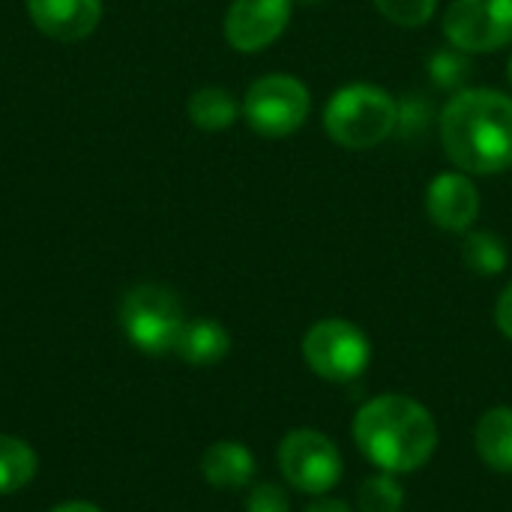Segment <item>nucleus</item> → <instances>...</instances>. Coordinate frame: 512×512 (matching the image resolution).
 Here are the masks:
<instances>
[{
	"instance_id": "nucleus-3",
	"label": "nucleus",
	"mask_w": 512,
	"mask_h": 512,
	"mask_svg": "<svg viewBox=\"0 0 512 512\" xmlns=\"http://www.w3.org/2000/svg\"><path fill=\"white\" fill-rule=\"evenodd\" d=\"M399 126V99L369 81L339 87L324 105V132L342 150H375Z\"/></svg>"
},
{
	"instance_id": "nucleus-16",
	"label": "nucleus",
	"mask_w": 512,
	"mask_h": 512,
	"mask_svg": "<svg viewBox=\"0 0 512 512\" xmlns=\"http://www.w3.org/2000/svg\"><path fill=\"white\" fill-rule=\"evenodd\" d=\"M36 471H39L36 450L15 435H0V495L21 492L36 477Z\"/></svg>"
},
{
	"instance_id": "nucleus-11",
	"label": "nucleus",
	"mask_w": 512,
	"mask_h": 512,
	"mask_svg": "<svg viewBox=\"0 0 512 512\" xmlns=\"http://www.w3.org/2000/svg\"><path fill=\"white\" fill-rule=\"evenodd\" d=\"M33 24L60 42L87 39L102 18V0H27Z\"/></svg>"
},
{
	"instance_id": "nucleus-6",
	"label": "nucleus",
	"mask_w": 512,
	"mask_h": 512,
	"mask_svg": "<svg viewBox=\"0 0 512 512\" xmlns=\"http://www.w3.org/2000/svg\"><path fill=\"white\" fill-rule=\"evenodd\" d=\"M303 360L318 378L333 384H348L369 369L372 342L357 324L345 318H324L306 330Z\"/></svg>"
},
{
	"instance_id": "nucleus-1",
	"label": "nucleus",
	"mask_w": 512,
	"mask_h": 512,
	"mask_svg": "<svg viewBox=\"0 0 512 512\" xmlns=\"http://www.w3.org/2000/svg\"><path fill=\"white\" fill-rule=\"evenodd\" d=\"M447 159L474 177L512 168V96L495 87H465L447 99L438 117Z\"/></svg>"
},
{
	"instance_id": "nucleus-26",
	"label": "nucleus",
	"mask_w": 512,
	"mask_h": 512,
	"mask_svg": "<svg viewBox=\"0 0 512 512\" xmlns=\"http://www.w3.org/2000/svg\"><path fill=\"white\" fill-rule=\"evenodd\" d=\"M507 78H510V87H512V54H510V60H507Z\"/></svg>"
},
{
	"instance_id": "nucleus-25",
	"label": "nucleus",
	"mask_w": 512,
	"mask_h": 512,
	"mask_svg": "<svg viewBox=\"0 0 512 512\" xmlns=\"http://www.w3.org/2000/svg\"><path fill=\"white\" fill-rule=\"evenodd\" d=\"M48 512H102L96 504H87V501H66V504H57L54 510Z\"/></svg>"
},
{
	"instance_id": "nucleus-5",
	"label": "nucleus",
	"mask_w": 512,
	"mask_h": 512,
	"mask_svg": "<svg viewBox=\"0 0 512 512\" xmlns=\"http://www.w3.org/2000/svg\"><path fill=\"white\" fill-rule=\"evenodd\" d=\"M240 108L249 129L258 132L261 138H288L309 120L312 93L300 78L270 72L249 84Z\"/></svg>"
},
{
	"instance_id": "nucleus-22",
	"label": "nucleus",
	"mask_w": 512,
	"mask_h": 512,
	"mask_svg": "<svg viewBox=\"0 0 512 512\" xmlns=\"http://www.w3.org/2000/svg\"><path fill=\"white\" fill-rule=\"evenodd\" d=\"M246 512H291V498L276 483H258L246 495Z\"/></svg>"
},
{
	"instance_id": "nucleus-9",
	"label": "nucleus",
	"mask_w": 512,
	"mask_h": 512,
	"mask_svg": "<svg viewBox=\"0 0 512 512\" xmlns=\"http://www.w3.org/2000/svg\"><path fill=\"white\" fill-rule=\"evenodd\" d=\"M294 0H231L225 12V39L240 54L270 48L288 27Z\"/></svg>"
},
{
	"instance_id": "nucleus-19",
	"label": "nucleus",
	"mask_w": 512,
	"mask_h": 512,
	"mask_svg": "<svg viewBox=\"0 0 512 512\" xmlns=\"http://www.w3.org/2000/svg\"><path fill=\"white\" fill-rule=\"evenodd\" d=\"M360 512H402L405 507V489L396 480V474H375L360 483L357 492Z\"/></svg>"
},
{
	"instance_id": "nucleus-21",
	"label": "nucleus",
	"mask_w": 512,
	"mask_h": 512,
	"mask_svg": "<svg viewBox=\"0 0 512 512\" xmlns=\"http://www.w3.org/2000/svg\"><path fill=\"white\" fill-rule=\"evenodd\" d=\"M372 3L387 21L405 30L429 24L438 12V0H372Z\"/></svg>"
},
{
	"instance_id": "nucleus-17",
	"label": "nucleus",
	"mask_w": 512,
	"mask_h": 512,
	"mask_svg": "<svg viewBox=\"0 0 512 512\" xmlns=\"http://www.w3.org/2000/svg\"><path fill=\"white\" fill-rule=\"evenodd\" d=\"M462 261L477 276H498L510 264V249L495 231H468L462 243Z\"/></svg>"
},
{
	"instance_id": "nucleus-23",
	"label": "nucleus",
	"mask_w": 512,
	"mask_h": 512,
	"mask_svg": "<svg viewBox=\"0 0 512 512\" xmlns=\"http://www.w3.org/2000/svg\"><path fill=\"white\" fill-rule=\"evenodd\" d=\"M495 324H498V330L507 336L512 342V282L501 291V297H498V306H495Z\"/></svg>"
},
{
	"instance_id": "nucleus-8",
	"label": "nucleus",
	"mask_w": 512,
	"mask_h": 512,
	"mask_svg": "<svg viewBox=\"0 0 512 512\" xmlns=\"http://www.w3.org/2000/svg\"><path fill=\"white\" fill-rule=\"evenodd\" d=\"M444 36L465 54H495L512 42V0H450Z\"/></svg>"
},
{
	"instance_id": "nucleus-7",
	"label": "nucleus",
	"mask_w": 512,
	"mask_h": 512,
	"mask_svg": "<svg viewBox=\"0 0 512 512\" xmlns=\"http://www.w3.org/2000/svg\"><path fill=\"white\" fill-rule=\"evenodd\" d=\"M342 453L318 429H294L279 444V471L285 483L309 498H324L342 480Z\"/></svg>"
},
{
	"instance_id": "nucleus-27",
	"label": "nucleus",
	"mask_w": 512,
	"mask_h": 512,
	"mask_svg": "<svg viewBox=\"0 0 512 512\" xmlns=\"http://www.w3.org/2000/svg\"><path fill=\"white\" fill-rule=\"evenodd\" d=\"M297 3H303V6H315V3H324V0H297Z\"/></svg>"
},
{
	"instance_id": "nucleus-10",
	"label": "nucleus",
	"mask_w": 512,
	"mask_h": 512,
	"mask_svg": "<svg viewBox=\"0 0 512 512\" xmlns=\"http://www.w3.org/2000/svg\"><path fill=\"white\" fill-rule=\"evenodd\" d=\"M426 213L441 231L465 234L480 216V189L468 174L444 171L426 189Z\"/></svg>"
},
{
	"instance_id": "nucleus-14",
	"label": "nucleus",
	"mask_w": 512,
	"mask_h": 512,
	"mask_svg": "<svg viewBox=\"0 0 512 512\" xmlns=\"http://www.w3.org/2000/svg\"><path fill=\"white\" fill-rule=\"evenodd\" d=\"M474 444L477 453L483 459L486 468L498 471V474H512V408L510 405H498L489 408L474 432Z\"/></svg>"
},
{
	"instance_id": "nucleus-2",
	"label": "nucleus",
	"mask_w": 512,
	"mask_h": 512,
	"mask_svg": "<svg viewBox=\"0 0 512 512\" xmlns=\"http://www.w3.org/2000/svg\"><path fill=\"white\" fill-rule=\"evenodd\" d=\"M360 453L384 474H414L438 450V423L426 405L402 393L369 399L354 417Z\"/></svg>"
},
{
	"instance_id": "nucleus-20",
	"label": "nucleus",
	"mask_w": 512,
	"mask_h": 512,
	"mask_svg": "<svg viewBox=\"0 0 512 512\" xmlns=\"http://www.w3.org/2000/svg\"><path fill=\"white\" fill-rule=\"evenodd\" d=\"M432 120H435V108H432L429 96L408 93L405 99H399V126H396V132L405 141H423Z\"/></svg>"
},
{
	"instance_id": "nucleus-18",
	"label": "nucleus",
	"mask_w": 512,
	"mask_h": 512,
	"mask_svg": "<svg viewBox=\"0 0 512 512\" xmlns=\"http://www.w3.org/2000/svg\"><path fill=\"white\" fill-rule=\"evenodd\" d=\"M474 72V63H471V54L459 51V48H438L432 57H429V78L438 90H450V93H459L465 90L468 78Z\"/></svg>"
},
{
	"instance_id": "nucleus-12",
	"label": "nucleus",
	"mask_w": 512,
	"mask_h": 512,
	"mask_svg": "<svg viewBox=\"0 0 512 512\" xmlns=\"http://www.w3.org/2000/svg\"><path fill=\"white\" fill-rule=\"evenodd\" d=\"M201 477L222 492L246 489L255 477V456L240 441H216L201 456Z\"/></svg>"
},
{
	"instance_id": "nucleus-24",
	"label": "nucleus",
	"mask_w": 512,
	"mask_h": 512,
	"mask_svg": "<svg viewBox=\"0 0 512 512\" xmlns=\"http://www.w3.org/2000/svg\"><path fill=\"white\" fill-rule=\"evenodd\" d=\"M303 512H354L345 501L339 498H318L315 504H309Z\"/></svg>"
},
{
	"instance_id": "nucleus-15",
	"label": "nucleus",
	"mask_w": 512,
	"mask_h": 512,
	"mask_svg": "<svg viewBox=\"0 0 512 512\" xmlns=\"http://www.w3.org/2000/svg\"><path fill=\"white\" fill-rule=\"evenodd\" d=\"M240 111L243 108L237 105L234 93L225 87H201L189 99V120L204 132H222L234 126Z\"/></svg>"
},
{
	"instance_id": "nucleus-4",
	"label": "nucleus",
	"mask_w": 512,
	"mask_h": 512,
	"mask_svg": "<svg viewBox=\"0 0 512 512\" xmlns=\"http://www.w3.org/2000/svg\"><path fill=\"white\" fill-rule=\"evenodd\" d=\"M120 327L141 354H150V357L168 354L174 351L186 327L183 303L165 285H156V282L135 285L126 291L120 303Z\"/></svg>"
},
{
	"instance_id": "nucleus-13",
	"label": "nucleus",
	"mask_w": 512,
	"mask_h": 512,
	"mask_svg": "<svg viewBox=\"0 0 512 512\" xmlns=\"http://www.w3.org/2000/svg\"><path fill=\"white\" fill-rule=\"evenodd\" d=\"M228 351H231V333L213 318L186 321V327L174 345V354L189 366H213V363L225 360Z\"/></svg>"
}]
</instances>
